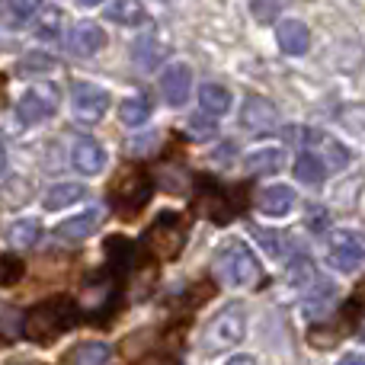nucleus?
<instances>
[{
    "instance_id": "nucleus-1",
    "label": "nucleus",
    "mask_w": 365,
    "mask_h": 365,
    "mask_svg": "<svg viewBox=\"0 0 365 365\" xmlns=\"http://www.w3.org/2000/svg\"><path fill=\"white\" fill-rule=\"evenodd\" d=\"M81 321V308H77L71 298L58 295L48 302L36 304L32 311H26L23 317V336L38 346H48L51 340H58L61 334H68L71 327H77Z\"/></svg>"
},
{
    "instance_id": "nucleus-2",
    "label": "nucleus",
    "mask_w": 365,
    "mask_h": 365,
    "mask_svg": "<svg viewBox=\"0 0 365 365\" xmlns=\"http://www.w3.org/2000/svg\"><path fill=\"white\" fill-rule=\"evenodd\" d=\"M189 237V218L182 212H160L145 231V250L158 259H177Z\"/></svg>"
},
{
    "instance_id": "nucleus-3",
    "label": "nucleus",
    "mask_w": 365,
    "mask_h": 365,
    "mask_svg": "<svg viewBox=\"0 0 365 365\" xmlns=\"http://www.w3.org/2000/svg\"><path fill=\"white\" fill-rule=\"evenodd\" d=\"M151 192H154V182L148 177L145 167H128L122 170L119 177L113 180L109 186V202L113 208L119 212V218H138V212L151 202Z\"/></svg>"
},
{
    "instance_id": "nucleus-4",
    "label": "nucleus",
    "mask_w": 365,
    "mask_h": 365,
    "mask_svg": "<svg viewBox=\"0 0 365 365\" xmlns=\"http://www.w3.org/2000/svg\"><path fill=\"white\" fill-rule=\"evenodd\" d=\"M215 272L231 289H250L259 279V263L244 240H227L215 257Z\"/></svg>"
},
{
    "instance_id": "nucleus-5",
    "label": "nucleus",
    "mask_w": 365,
    "mask_h": 365,
    "mask_svg": "<svg viewBox=\"0 0 365 365\" xmlns=\"http://www.w3.org/2000/svg\"><path fill=\"white\" fill-rule=\"evenodd\" d=\"M199 182L205 189H199V199H195V212L212 218L215 225H227L234 215H240L244 208V189L247 186H218L212 177H199Z\"/></svg>"
},
{
    "instance_id": "nucleus-6",
    "label": "nucleus",
    "mask_w": 365,
    "mask_h": 365,
    "mask_svg": "<svg viewBox=\"0 0 365 365\" xmlns=\"http://www.w3.org/2000/svg\"><path fill=\"white\" fill-rule=\"evenodd\" d=\"M247 334V314H244V304L231 302L218 311V314L208 321L205 334H202V343H205V353H221V349H231L244 340Z\"/></svg>"
},
{
    "instance_id": "nucleus-7",
    "label": "nucleus",
    "mask_w": 365,
    "mask_h": 365,
    "mask_svg": "<svg viewBox=\"0 0 365 365\" xmlns=\"http://www.w3.org/2000/svg\"><path fill=\"white\" fill-rule=\"evenodd\" d=\"M58 103H61V93H58L55 83H36L29 87L16 103V119L23 125H38V122L51 119L58 113Z\"/></svg>"
},
{
    "instance_id": "nucleus-8",
    "label": "nucleus",
    "mask_w": 365,
    "mask_h": 365,
    "mask_svg": "<svg viewBox=\"0 0 365 365\" xmlns=\"http://www.w3.org/2000/svg\"><path fill=\"white\" fill-rule=\"evenodd\" d=\"M71 106H74V115L81 122H100L109 109V93L96 83H74Z\"/></svg>"
},
{
    "instance_id": "nucleus-9",
    "label": "nucleus",
    "mask_w": 365,
    "mask_h": 365,
    "mask_svg": "<svg viewBox=\"0 0 365 365\" xmlns=\"http://www.w3.org/2000/svg\"><path fill=\"white\" fill-rule=\"evenodd\" d=\"M330 266H336L340 272H353L362 266L365 259V244L359 234H349V231H336L330 237Z\"/></svg>"
},
{
    "instance_id": "nucleus-10",
    "label": "nucleus",
    "mask_w": 365,
    "mask_h": 365,
    "mask_svg": "<svg viewBox=\"0 0 365 365\" xmlns=\"http://www.w3.org/2000/svg\"><path fill=\"white\" fill-rule=\"evenodd\" d=\"M276 119H279V113H276V106H272L266 96L250 93V96L244 100V109H240V125H244L247 132L266 135V132H272Z\"/></svg>"
},
{
    "instance_id": "nucleus-11",
    "label": "nucleus",
    "mask_w": 365,
    "mask_h": 365,
    "mask_svg": "<svg viewBox=\"0 0 365 365\" xmlns=\"http://www.w3.org/2000/svg\"><path fill=\"white\" fill-rule=\"evenodd\" d=\"M160 90H164V100L170 106H177V109L186 106L189 93H192V71H189V64L170 61V68L160 77Z\"/></svg>"
},
{
    "instance_id": "nucleus-12",
    "label": "nucleus",
    "mask_w": 365,
    "mask_h": 365,
    "mask_svg": "<svg viewBox=\"0 0 365 365\" xmlns=\"http://www.w3.org/2000/svg\"><path fill=\"white\" fill-rule=\"evenodd\" d=\"M103 45H106V32H103V26L90 23V19L77 23L74 29H71V36H68V48L74 51V55H81V58L96 55Z\"/></svg>"
},
{
    "instance_id": "nucleus-13",
    "label": "nucleus",
    "mask_w": 365,
    "mask_h": 365,
    "mask_svg": "<svg viewBox=\"0 0 365 365\" xmlns=\"http://www.w3.org/2000/svg\"><path fill=\"white\" fill-rule=\"evenodd\" d=\"M71 164H74V170L83 173V177H96V173L106 167V151H103L100 141L81 138L74 145V151H71Z\"/></svg>"
},
{
    "instance_id": "nucleus-14",
    "label": "nucleus",
    "mask_w": 365,
    "mask_h": 365,
    "mask_svg": "<svg viewBox=\"0 0 365 365\" xmlns=\"http://www.w3.org/2000/svg\"><path fill=\"white\" fill-rule=\"evenodd\" d=\"M276 38L285 55H304L311 48V29L302 19H282L276 29Z\"/></svg>"
},
{
    "instance_id": "nucleus-15",
    "label": "nucleus",
    "mask_w": 365,
    "mask_h": 365,
    "mask_svg": "<svg viewBox=\"0 0 365 365\" xmlns=\"http://www.w3.org/2000/svg\"><path fill=\"white\" fill-rule=\"evenodd\" d=\"M100 225H103V212L100 208H87V212L71 215L68 221H61V225L55 227V234L61 240H83V237H90Z\"/></svg>"
},
{
    "instance_id": "nucleus-16",
    "label": "nucleus",
    "mask_w": 365,
    "mask_h": 365,
    "mask_svg": "<svg viewBox=\"0 0 365 365\" xmlns=\"http://www.w3.org/2000/svg\"><path fill=\"white\" fill-rule=\"evenodd\" d=\"M292 205H295V192H292L285 182L266 186L263 192L257 195V208H259L263 215H269V218H282V215H289Z\"/></svg>"
},
{
    "instance_id": "nucleus-17",
    "label": "nucleus",
    "mask_w": 365,
    "mask_h": 365,
    "mask_svg": "<svg viewBox=\"0 0 365 365\" xmlns=\"http://www.w3.org/2000/svg\"><path fill=\"white\" fill-rule=\"evenodd\" d=\"M167 45H164V38H158V36H141L138 42H135V68L138 71H154L160 61L167 58Z\"/></svg>"
},
{
    "instance_id": "nucleus-18",
    "label": "nucleus",
    "mask_w": 365,
    "mask_h": 365,
    "mask_svg": "<svg viewBox=\"0 0 365 365\" xmlns=\"http://www.w3.org/2000/svg\"><path fill=\"white\" fill-rule=\"evenodd\" d=\"M109 356H113V349H109L106 343L90 340V343H77L71 353H64V362H71V365H103V362H109Z\"/></svg>"
},
{
    "instance_id": "nucleus-19",
    "label": "nucleus",
    "mask_w": 365,
    "mask_h": 365,
    "mask_svg": "<svg viewBox=\"0 0 365 365\" xmlns=\"http://www.w3.org/2000/svg\"><path fill=\"white\" fill-rule=\"evenodd\" d=\"M314 141H317V151L314 154L324 160L327 173L330 170H343V167L349 164V151L336 138H330V135H314Z\"/></svg>"
},
{
    "instance_id": "nucleus-20",
    "label": "nucleus",
    "mask_w": 365,
    "mask_h": 365,
    "mask_svg": "<svg viewBox=\"0 0 365 365\" xmlns=\"http://www.w3.org/2000/svg\"><path fill=\"white\" fill-rule=\"evenodd\" d=\"M83 195H87V189H83L81 182H58V186H51L48 192H45L42 205L48 208V212H58V208H68V205H74V202H81Z\"/></svg>"
},
{
    "instance_id": "nucleus-21",
    "label": "nucleus",
    "mask_w": 365,
    "mask_h": 365,
    "mask_svg": "<svg viewBox=\"0 0 365 365\" xmlns=\"http://www.w3.org/2000/svg\"><path fill=\"white\" fill-rule=\"evenodd\" d=\"M199 103H202V109H205L212 119H218V115H225L227 109H231V90L218 87V83H202L199 87Z\"/></svg>"
},
{
    "instance_id": "nucleus-22",
    "label": "nucleus",
    "mask_w": 365,
    "mask_h": 365,
    "mask_svg": "<svg viewBox=\"0 0 365 365\" xmlns=\"http://www.w3.org/2000/svg\"><path fill=\"white\" fill-rule=\"evenodd\" d=\"M282 160L285 154L279 151V148H266V151H257L247 158V173H253V177H263V173H279L282 170Z\"/></svg>"
},
{
    "instance_id": "nucleus-23",
    "label": "nucleus",
    "mask_w": 365,
    "mask_h": 365,
    "mask_svg": "<svg viewBox=\"0 0 365 365\" xmlns=\"http://www.w3.org/2000/svg\"><path fill=\"white\" fill-rule=\"evenodd\" d=\"M106 16L119 26H141L145 23V6H141L138 0H113Z\"/></svg>"
},
{
    "instance_id": "nucleus-24",
    "label": "nucleus",
    "mask_w": 365,
    "mask_h": 365,
    "mask_svg": "<svg viewBox=\"0 0 365 365\" xmlns=\"http://www.w3.org/2000/svg\"><path fill=\"white\" fill-rule=\"evenodd\" d=\"M106 257H109V266H113V276H125V269L132 266V244L128 237H109L106 240Z\"/></svg>"
},
{
    "instance_id": "nucleus-25",
    "label": "nucleus",
    "mask_w": 365,
    "mask_h": 365,
    "mask_svg": "<svg viewBox=\"0 0 365 365\" xmlns=\"http://www.w3.org/2000/svg\"><path fill=\"white\" fill-rule=\"evenodd\" d=\"M295 177L302 180V182H321L324 177H327V167H324V160L317 158L314 151H304V154H298V160H295Z\"/></svg>"
},
{
    "instance_id": "nucleus-26",
    "label": "nucleus",
    "mask_w": 365,
    "mask_h": 365,
    "mask_svg": "<svg viewBox=\"0 0 365 365\" xmlns=\"http://www.w3.org/2000/svg\"><path fill=\"white\" fill-rule=\"evenodd\" d=\"M289 282L295 285L298 292H308V289H314V285L321 282V276H317V269L311 266L308 257H298L295 263H292V269H289Z\"/></svg>"
},
{
    "instance_id": "nucleus-27",
    "label": "nucleus",
    "mask_w": 365,
    "mask_h": 365,
    "mask_svg": "<svg viewBox=\"0 0 365 365\" xmlns=\"http://www.w3.org/2000/svg\"><path fill=\"white\" fill-rule=\"evenodd\" d=\"M148 115H151V103L145 96H132V100H122L119 103V119L125 125H145Z\"/></svg>"
},
{
    "instance_id": "nucleus-28",
    "label": "nucleus",
    "mask_w": 365,
    "mask_h": 365,
    "mask_svg": "<svg viewBox=\"0 0 365 365\" xmlns=\"http://www.w3.org/2000/svg\"><path fill=\"white\" fill-rule=\"evenodd\" d=\"M38 234H42V225L26 218V221H16V225L6 231V240H10L13 247H32L38 240Z\"/></svg>"
},
{
    "instance_id": "nucleus-29",
    "label": "nucleus",
    "mask_w": 365,
    "mask_h": 365,
    "mask_svg": "<svg viewBox=\"0 0 365 365\" xmlns=\"http://www.w3.org/2000/svg\"><path fill=\"white\" fill-rule=\"evenodd\" d=\"M36 16H38V23H36V32H38V38H58V29H61V10L58 6H38L36 10Z\"/></svg>"
},
{
    "instance_id": "nucleus-30",
    "label": "nucleus",
    "mask_w": 365,
    "mask_h": 365,
    "mask_svg": "<svg viewBox=\"0 0 365 365\" xmlns=\"http://www.w3.org/2000/svg\"><path fill=\"white\" fill-rule=\"evenodd\" d=\"M55 68V58L51 55H42V51H29L19 64V74H38V71H51Z\"/></svg>"
},
{
    "instance_id": "nucleus-31",
    "label": "nucleus",
    "mask_w": 365,
    "mask_h": 365,
    "mask_svg": "<svg viewBox=\"0 0 365 365\" xmlns=\"http://www.w3.org/2000/svg\"><path fill=\"white\" fill-rule=\"evenodd\" d=\"M19 276H23V263H19L16 257L0 253V285H13Z\"/></svg>"
},
{
    "instance_id": "nucleus-32",
    "label": "nucleus",
    "mask_w": 365,
    "mask_h": 365,
    "mask_svg": "<svg viewBox=\"0 0 365 365\" xmlns=\"http://www.w3.org/2000/svg\"><path fill=\"white\" fill-rule=\"evenodd\" d=\"M279 10H282V0H253V16L259 23H272Z\"/></svg>"
},
{
    "instance_id": "nucleus-33",
    "label": "nucleus",
    "mask_w": 365,
    "mask_h": 365,
    "mask_svg": "<svg viewBox=\"0 0 365 365\" xmlns=\"http://www.w3.org/2000/svg\"><path fill=\"white\" fill-rule=\"evenodd\" d=\"M38 6H42V0H10V10L16 13V19H29V16H36Z\"/></svg>"
},
{
    "instance_id": "nucleus-34",
    "label": "nucleus",
    "mask_w": 365,
    "mask_h": 365,
    "mask_svg": "<svg viewBox=\"0 0 365 365\" xmlns=\"http://www.w3.org/2000/svg\"><path fill=\"white\" fill-rule=\"evenodd\" d=\"M253 234H257V237H259V244H263L266 250L272 253V257H282V244H279V237H272L269 231H259V227H257V231H253Z\"/></svg>"
},
{
    "instance_id": "nucleus-35",
    "label": "nucleus",
    "mask_w": 365,
    "mask_h": 365,
    "mask_svg": "<svg viewBox=\"0 0 365 365\" xmlns=\"http://www.w3.org/2000/svg\"><path fill=\"white\" fill-rule=\"evenodd\" d=\"M311 215H314V218H311V227H314V231H324V227L330 225L327 212H321V208H311Z\"/></svg>"
},
{
    "instance_id": "nucleus-36",
    "label": "nucleus",
    "mask_w": 365,
    "mask_h": 365,
    "mask_svg": "<svg viewBox=\"0 0 365 365\" xmlns=\"http://www.w3.org/2000/svg\"><path fill=\"white\" fill-rule=\"evenodd\" d=\"M189 132H192V135H212V125H202V122L189 119Z\"/></svg>"
},
{
    "instance_id": "nucleus-37",
    "label": "nucleus",
    "mask_w": 365,
    "mask_h": 365,
    "mask_svg": "<svg viewBox=\"0 0 365 365\" xmlns=\"http://www.w3.org/2000/svg\"><path fill=\"white\" fill-rule=\"evenodd\" d=\"M4 170H6V154H4V145H0V177H4Z\"/></svg>"
},
{
    "instance_id": "nucleus-38",
    "label": "nucleus",
    "mask_w": 365,
    "mask_h": 365,
    "mask_svg": "<svg viewBox=\"0 0 365 365\" xmlns=\"http://www.w3.org/2000/svg\"><path fill=\"white\" fill-rule=\"evenodd\" d=\"M343 362H365V356H353V353H349V356H343Z\"/></svg>"
},
{
    "instance_id": "nucleus-39",
    "label": "nucleus",
    "mask_w": 365,
    "mask_h": 365,
    "mask_svg": "<svg viewBox=\"0 0 365 365\" xmlns=\"http://www.w3.org/2000/svg\"><path fill=\"white\" fill-rule=\"evenodd\" d=\"M77 4H81V6H96L100 0H77Z\"/></svg>"
},
{
    "instance_id": "nucleus-40",
    "label": "nucleus",
    "mask_w": 365,
    "mask_h": 365,
    "mask_svg": "<svg viewBox=\"0 0 365 365\" xmlns=\"http://www.w3.org/2000/svg\"><path fill=\"white\" fill-rule=\"evenodd\" d=\"M356 334H359V340L365 343V324H359V327H356Z\"/></svg>"
},
{
    "instance_id": "nucleus-41",
    "label": "nucleus",
    "mask_w": 365,
    "mask_h": 365,
    "mask_svg": "<svg viewBox=\"0 0 365 365\" xmlns=\"http://www.w3.org/2000/svg\"><path fill=\"white\" fill-rule=\"evenodd\" d=\"M4 83H6V77L0 74V103H4Z\"/></svg>"
}]
</instances>
